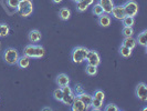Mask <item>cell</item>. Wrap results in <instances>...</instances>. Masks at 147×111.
Wrapping results in <instances>:
<instances>
[{
  "mask_svg": "<svg viewBox=\"0 0 147 111\" xmlns=\"http://www.w3.org/2000/svg\"><path fill=\"white\" fill-rule=\"evenodd\" d=\"M52 1H53L54 3H60V2H62L63 0H52Z\"/></svg>",
  "mask_w": 147,
  "mask_h": 111,
  "instance_id": "d6a6232c",
  "label": "cell"
},
{
  "mask_svg": "<svg viewBox=\"0 0 147 111\" xmlns=\"http://www.w3.org/2000/svg\"><path fill=\"white\" fill-rule=\"evenodd\" d=\"M62 91H63V96H62V102L65 104V106H69L71 107L72 104L74 101V98H75V93L73 92V90L71 87L69 86H65V87H62Z\"/></svg>",
  "mask_w": 147,
  "mask_h": 111,
  "instance_id": "5b68a950",
  "label": "cell"
},
{
  "mask_svg": "<svg viewBox=\"0 0 147 111\" xmlns=\"http://www.w3.org/2000/svg\"><path fill=\"white\" fill-rule=\"evenodd\" d=\"M6 2H7V5L11 9H17L18 6H19L20 0H6Z\"/></svg>",
  "mask_w": 147,
  "mask_h": 111,
  "instance_id": "f1b7e54d",
  "label": "cell"
},
{
  "mask_svg": "<svg viewBox=\"0 0 147 111\" xmlns=\"http://www.w3.org/2000/svg\"><path fill=\"white\" fill-rule=\"evenodd\" d=\"M42 110H52L51 108H49V107H45V108H43Z\"/></svg>",
  "mask_w": 147,
  "mask_h": 111,
  "instance_id": "836d02e7",
  "label": "cell"
},
{
  "mask_svg": "<svg viewBox=\"0 0 147 111\" xmlns=\"http://www.w3.org/2000/svg\"><path fill=\"white\" fill-rule=\"evenodd\" d=\"M118 110H119V108H118L117 106H115L114 104H110L105 107V111H118Z\"/></svg>",
  "mask_w": 147,
  "mask_h": 111,
  "instance_id": "4dcf8cb0",
  "label": "cell"
},
{
  "mask_svg": "<svg viewBox=\"0 0 147 111\" xmlns=\"http://www.w3.org/2000/svg\"><path fill=\"white\" fill-rule=\"evenodd\" d=\"M94 3V0H79L76 2V9L80 12H84L88 10V7H91Z\"/></svg>",
  "mask_w": 147,
  "mask_h": 111,
  "instance_id": "8fae6325",
  "label": "cell"
},
{
  "mask_svg": "<svg viewBox=\"0 0 147 111\" xmlns=\"http://www.w3.org/2000/svg\"><path fill=\"white\" fill-rule=\"evenodd\" d=\"M86 62L88 65H92V66H98L101 63V58L100 54L94 50H88V54H86Z\"/></svg>",
  "mask_w": 147,
  "mask_h": 111,
  "instance_id": "52a82bcc",
  "label": "cell"
},
{
  "mask_svg": "<svg viewBox=\"0 0 147 111\" xmlns=\"http://www.w3.org/2000/svg\"><path fill=\"white\" fill-rule=\"evenodd\" d=\"M41 38H42V35H41V32L39 30L34 29V30H31L29 32V40L30 42H32V44L39 42L41 40Z\"/></svg>",
  "mask_w": 147,
  "mask_h": 111,
  "instance_id": "4fadbf2b",
  "label": "cell"
},
{
  "mask_svg": "<svg viewBox=\"0 0 147 111\" xmlns=\"http://www.w3.org/2000/svg\"><path fill=\"white\" fill-rule=\"evenodd\" d=\"M133 33H134V30L133 27H124L123 28V35L124 37H133Z\"/></svg>",
  "mask_w": 147,
  "mask_h": 111,
  "instance_id": "83f0119b",
  "label": "cell"
},
{
  "mask_svg": "<svg viewBox=\"0 0 147 111\" xmlns=\"http://www.w3.org/2000/svg\"><path fill=\"white\" fill-rule=\"evenodd\" d=\"M119 54H121L122 57H124V58H128V57L132 56V50H131L129 48H127V47L122 44V46L119 47Z\"/></svg>",
  "mask_w": 147,
  "mask_h": 111,
  "instance_id": "7402d4cb",
  "label": "cell"
},
{
  "mask_svg": "<svg viewBox=\"0 0 147 111\" xmlns=\"http://www.w3.org/2000/svg\"><path fill=\"white\" fill-rule=\"evenodd\" d=\"M19 52L15 48H7L3 52V59L10 66H15L19 59Z\"/></svg>",
  "mask_w": 147,
  "mask_h": 111,
  "instance_id": "277c9868",
  "label": "cell"
},
{
  "mask_svg": "<svg viewBox=\"0 0 147 111\" xmlns=\"http://www.w3.org/2000/svg\"><path fill=\"white\" fill-rule=\"evenodd\" d=\"M88 52V49L85 47H76L72 51V61L74 63H82L86 59V54Z\"/></svg>",
  "mask_w": 147,
  "mask_h": 111,
  "instance_id": "3957f363",
  "label": "cell"
},
{
  "mask_svg": "<svg viewBox=\"0 0 147 111\" xmlns=\"http://www.w3.org/2000/svg\"><path fill=\"white\" fill-rule=\"evenodd\" d=\"M17 10L21 17H29L33 12V3L31 0H20Z\"/></svg>",
  "mask_w": 147,
  "mask_h": 111,
  "instance_id": "7a4b0ae2",
  "label": "cell"
},
{
  "mask_svg": "<svg viewBox=\"0 0 147 111\" xmlns=\"http://www.w3.org/2000/svg\"><path fill=\"white\" fill-rule=\"evenodd\" d=\"M74 90H75V92H74L75 96H80L81 93L84 92V89H83V87H82L81 84H75V89Z\"/></svg>",
  "mask_w": 147,
  "mask_h": 111,
  "instance_id": "1f68e13d",
  "label": "cell"
},
{
  "mask_svg": "<svg viewBox=\"0 0 147 111\" xmlns=\"http://www.w3.org/2000/svg\"><path fill=\"white\" fill-rule=\"evenodd\" d=\"M59 17H60V19L63 20V21L69 20L70 17H71V11H70V9H67V8H61L59 11Z\"/></svg>",
  "mask_w": 147,
  "mask_h": 111,
  "instance_id": "ffe728a7",
  "label": "cell"
},
{
  "mask_svg": "<svg viewBox=\"0 0 147 111\" xmlns=\"http://www.w3.org/2000/svg\"><path fill=\"white\" fill-rule=\"evenodd\" d=\"M45 53L43 47L41 46H38V44H28L24 47V50H23V54H26L27 57L31 58H42Z\"/></svg>",
  "mask_w": 147,
  "mask_h": 111,
  "instance_id": "6da1fadb",
  "label": "cell"
},
{
  "mask_svg": "<svg viewBox=\"0 0 147 111\" xmlns=\"http://www.w3.org/2000/svg\"><path fill=\"white\" fill-rule=\"evenodd\" d=\"M71 108H72V110H73V111L88 110V109H86V106L82 102L81 99H80L78 96L74 98V101H73V104H72V106H71Z\"/></svg>",
  "mask_w": 147,
  "mask_h": 111,
  "instance_id": "7c38bea8",
  "label": "cell"
},
{
  "mask_svg": "<svg viewBox=\"0 0 147 111\" xmlns=\"http://www.w3.org/2000/svg\"><path fill=\"white\" fill-rule=\"evenodd\" d=\"M0 51H1V42H0Z\"/></svg>",
  "mask_w": 147,
  "mask_h": 111,
  "instance_id": "e575fe53",
  "label": "cell"
},
{
  "mask_svg": "<svg viewBox=\"0 0 147 111\" xmlns=\"http://www.w3.org/2000/svg\"><path fill=\"white\" fill-rule=\"evenodd\" d=\"M93 98L104 101V99H105V95H104V92L102 91V90H96L95 92H94V97H93Z\"/></svg>",
  "mask_w": 147,
  "mask_h": 111,
  "instance_id": "f546056e",
  "label": "cell"
},
{
  "mask_svg": "<svg viewBox=\"0 0 147 111\" xmlns=\"http://www.w3.org/2000/svg\"><path fill=\"white\" fill-rule=\"evenodd\" d=\"M10 32V28L6 23H0V38L7 37Z\"/></svg>",
  "mask_w": 147,
  "mask_h": 111,
  "instance_id": "603a6c76",
  "label": "cell"
},
{
  "mask_svg": "<svg viewBox=\"0 0 147 111\" xmlns=\"http://www.w3.org/2000/svg\"><path fill=\"white\" fill-rule=\"evenodd\" d=\"M136 42H138V44L142 46V47L146 48L147 47V31L146 30H144L143 32H140V35H138V37L136 39Z\"/></svg>",
  "mask_w": 147,
  "mask_h": 111,
  "instance_id": "ac0fdd59",
  "label": "cell"
},
{
  "mask_svg": "<svg viewBox=\"0 0 147 111\" xmlns=\"http://www.w3.org/2000/svg\"><path fill=\"white\" fill-rule=\"evenodd\" d=\"M57 83L59 87H65V86H69L70 83V78L66 76L65 74H60L58 77H57Z\"/></svg>",
  "mask_w": 147,
  "mask_h": 111,
  "instance_id": "5bb4252c",
  "label": "cell"
},
{
  "mask_svg": "<svg viewBox=\"0 0 147 111\" xmlns=\"http://www.w3.org/2000/svg\"><path fill=\"white\" fill-rule=\"evenodd\" d=\"M97 3L102 7L104 14H107V15H111L113 8H114V6H115L113 0H98Z\"/></svg>",
  "mask_w": 147,
  "mask_h": 111,
  "instance_id": "9c48e42d",
  "label": "cell"
},
{
  "mask_svg": "<svg viewBox=\"0 0 147 111\" xmlns=\"http://www.w3.org/2000/svg\"><path fill=\"white\" fill-rule=\"evenodd\" d=\"M136 96L140 99V101L146 102L147 101V87L145 83L140 82L136 87Z\"/></svg>",
  "mask_w": 147,
  "mask_h": 111,
  "instance_id": "ba28073f",
  "label": "cell"
},
{
  "mask_svg": "<svg viewBox=\"0 0 147 111\" xmlns=\"http://www.w3.org/2000/svg\"><path fill=\"white\" fill-rule=\"evenodd\" d=\"M92 12H93V15L94 16H100L103 15V9H102V7L98 5V3H94V6H93V8H92Z\"/></svg>",
  "mask_w": 147,
  "mask_h": 111,
  "instance_id": "d4e9b609",
  "label": "cell"
},
{
  "mask_svg": "<svg viewBox=\"0 0 147 111\" xmlns=\"http://www.w3.org/2000/svg\"><path fill=\"white\" fill-rule=\"evenodd\" d=\"M62 96H63L62 88H58L53 91V98H54L57 101H61V100H62Z\"/></svg>",
  "mask_w": 147,
  "mask_h": 111,
  "instance_id": "4316f807",
  "label": "cell"
},
{
  "mask_svg": "<svg viewBox=\"0 0 147 111\" xmlns=\"http://www.w3.org/2000/svg\"><path fill=\"white\" fill-rule=\"evenodd\" d=\"M98 23H100V26H101V27H103V28H107V27L111 25L110 15H107V14H103V15L100 16V17H98Z\"/></svg>",
  "mask_w": 147,
  "mask_h": 111,
  "instance_id": "9a60e30c",
  "label": "cell"
},
{
  "mask_svg": "<svg viewBox=\"0 0 147 111\" xmlns=\"http://www.w3.org/2000/svg\"><path fill=\"white\" fill-rule=\"evenodd\" d=\"M103 102L104 101H102V100H98V99L93 98L92 99V104H91V108L93 110H101L103 108Z\"/></svg>",
  "mask_w": 147,
  "mask_h": 111,
  "instance_id": "44dd1931",
  "label": "cell"
},
{
  "mask_svg": "<svg viewBox=\"0 0 147 111\" xmlns=\"http://www.w3.org/2000/svg\"><path fill=\"white\" fill-rule=\"evenodd\" d=\"M85 71L88 76H95L97 74V67L96 66H92V65H88L86 68H85Z\"/></svg>",
  "mask_w": 147,
  "mask_h": 111,
  "instance_id": "484cf974",
  "label": "cell"
},
{
  "mask_svg": "<svg viewBox=\"0 0 147 111\" xmlns=\"http://www.w3.org/2000/svg\"><path fill=\"white\" fill-rule=\"evenodd\" d=\"M111 15L113 16L114 19L121 20V21H122L126 16L125 11H124V7H123V6H114L113 10H112V12H111Z\"/></svg>",
  "mask_w": 147,
  "mask_h": 111,
  "instance_id": "30bf717a",
  "label": "cell"
},
{
  "mask_svg": "<svg viewBox=\"0 0 147 111\" xmlns=\"http://www.w3.org/2000/svg\"><path fill=\"white\" fill-rule=\"evenodd\" d=\"M123 7H124V11H125L126 16L135 17L138 14V3L136 1H134V0L126 1L125 3L123 5Z\"/></svg>",
  "mask_w": 147,
  "mask_h": 111,
  "instance_id": "8992f818",
  "label": "cell"
},
{
  "mask_svg": "<svg viewBox=\"0 0 147 111\" xmlns=\"http://www.w3.org/2000/svg\"><path fill=\"white\" fill-rule=\"evenodd\" d=\"M122 21H123V26H124V27H133L134 23H135V19H134V17L125 16V18H124Z\"/></svg>",
  "mask_w": 147,
  "mask_h": 111,
  "instance_id": "cb8c5ba5",
  "label": "cell"
},
{
  "mask_svg": "<svg viewBox=\"0 0 147 111\" xmlns=\"http://www.w3.org/2000/svg\"><path fill=\"white\" fill-rule=\"evenodd\" d=\"M74 2H78V1H79V0H73Z\"/></svg>",
  "mask_w": 147,
  "mask_h": 111,
  "instance_id": "d590c367",
  "label": "cell"
},
{
  "mask_svg": "<svg viewBox=\"0 0 147 111\" xmlns=\"http://www.w3.org/2000/svg\"><path fill=\"white\" fill-rule=\"evenodd\" d=\"M80 99H81V101L83 104L86 106V109H90L91 108V104H92V99H93V97L91 96V95H88V93H85V92H83L81 93L80 96H78Z\"/></svg>",
  "mask_w": 147,
  "mask_h": 111,
  "instance_id": "2e32d148",
  "label": "cell"
},
{
  "mask_svg": "<svg viewBox=\"0 0 147 111\" xmlns=\"http://www.w3.org/2000/svg\"><path fill=\"white\" fill-rule=\"evenodd\" d=\"M17 65L20 67L21 69H26V68H28L30 65V58L29 57H27L26 54H23V56H21V57H19Z\"/></svg>",
  "mask_w": 147,
  "mask_h": 111,
  "instance_id": "e0dca14e",
  "label": "cell"
},
{
  "mask_svg": "<svg viewBox=\"0 0 147 111\" xmlns=\"http://www.w3.org/2000/svg\"><path fill=\"white\" fill-rule=\"evenodd\" d=\"M122 44L127 47V48H129L131 50H133V49L136 47L137 42H136V39H134L133 37H126L125 39L123 40V44Z\"/></svg>",
  "mask_w": 147,
  "mask_h": 111,
  "instance_id": "d6986e66",
  "label": "cell"
}]
</instances>
